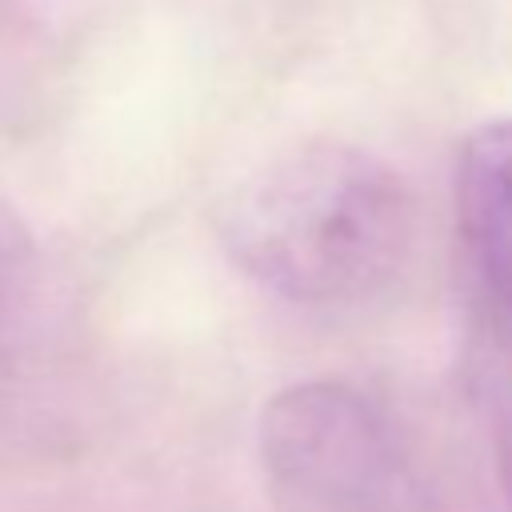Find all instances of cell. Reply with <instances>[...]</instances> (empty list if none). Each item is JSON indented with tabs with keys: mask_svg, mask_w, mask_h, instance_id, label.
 I'll list each match as a JSON object with an SVG mask.
<instances>
[{
	"mask_svg": "<svg viewBox=\"0 0 512 512\" xmlns=\"http://www.w3.org/2000/svg\"><path fill=\"white\" fill-rule=\"evenodd\" d=\"M32 292V240L24 224L0 204V340L12 332Z\"/></svg>",
	"mask_w": 512,
	"mask_h": 512,
	"instance_id": "5b68a950",
	"label": "cell"
},
{
	"mask_svg": "<svg viewBox=\"0 0 512 512\" xmlns=\"http://www.w3.org/2000/svg\"><path fill=\"white\" fill-rule=\"evenodd\" d=\"M456 220L476 312H512V116L464 140L456 160Z\"/></svg>",
	"mask_w": 512,
	"mask_h": 512,
	"instance_id": "3957f363",
	"label": "cell"
},
{
	"mask_svg": "<svg viewBox=\"0 0 512 512\" xmlns=\"http://www.w3.org/2000/svg\"><path fill=\"white\" fill-rule=\"evenodd\" d=\"M228 256L268 292L344 308L388 288L412 256L408 184L352 144H304L260 168L224 208Z\"/></svg>",
	"mask_w": 512,
	"mask_h": 512,
	"instance_id": "6da1fadb",
	"label": "cell"
},
{
	"mask_svg": "<svg viewBox=\"0 0 512 512\" xmlns=\"http://www.w3.org/2000/svg\"><path fill=\"white\" fill-rule=\"evenodd\" d=\"M480 328V392L492 412V436H496V464L500 484L512 508V312H476Z\"/></svg>",
	"mask_w": 512,
	"mask_h": 512,
	"instance_id": "277c9868",
	"label": "cell"
},
{
	"mask_svg": "<svg viewBox=\"0 0 512 512\" xmlns=\"http://www.w3.org/2000/svg\"><path fill=\"white\" fill-rule=\"evenodd\" d=\"M260 452L272 480L312 508H420V480L396 424L344 380H304L276 392L260 416Z\"/></svg>",
	"mask_w": 512,
	"mask_h": 512,
	"instance_id": "7a4b0ae2",
	"label": "cell"
}]
</instances>
